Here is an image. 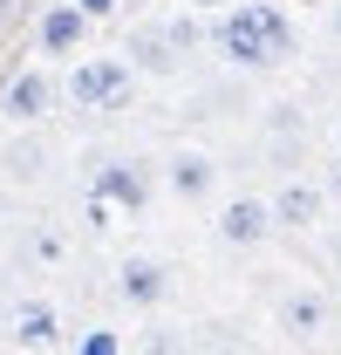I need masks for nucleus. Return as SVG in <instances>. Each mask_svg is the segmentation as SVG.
Wrapping results in <instances>:
<instances>
[{
    "instance_id": "obj_5",
    "label": "nucleus",
    "mask_w": 341,
    "mask_h": 355,
    "mask_svg": "<svg viewBox=\"0 0 341 355\" xmlns=\"http://www.w3.org/2000/svg\"><path fill=\"white\" fill-rule=\"evenodd\" d=\"M55 103H62V83H55V69H48V62L14 69V76H7V89H0V116H7L14 130L48 123V116H55Z\"/></svg>"
},
{
    "instance_id": "obj_19",
    "label": "nucleus",
    "mask_w": 341,
    "mask_h": 355,
    "mask_svg": "<svg viewBox=\"0 0 341 355\" xmlns=\"http://www.w3.org/2000/svg\"><path fill=\"white\" fill-rule=\"evenodd\" d=\"M0 21H7V0H0Z\"/></svg>"
},
{
    "instance_id": "obj_9",
    "label": "nucleus",
    "mask_w": 341,
    "mask_h": 355,
    "mask_svg": "<svg viewBox=\"0 0 341 355\" xmlns=\"http://www.w3.org/2000/svg\"><path fill=\"white\" fill-rule=\"evenodd\" d=\"M7 335H14V349H28V355L62 349V308H55V301H35V294H21V301L7 308Z\"/></svg>"
},
{
    "instance_id": "obj_18",
    "label": "nucleus",
    "mask_w": 341,
    "mask_h": 355,
    "mask_svg": "<svg viewBox=\"0 0 341 355\" xmlns=\"http://www.w3.org/2000/svg\"><path fill=\"white\" fill-rule=\"evenodd\" d=\"M335 35H341V0H335Z\"/></svg>"
},
{
    "instance_id": "obj_3",
    "label": "nucleus",
    "mask_w": 341,
    "mask_h": 355,
    "mask_svg": "<svg viewBox=\"0 0 341 355\" xmlns=\"http://www.w3.org/2000/svg\"><path fill=\"white\" fill-rule=\"evenodd\" d=\"M157 184H164V157H143V150H116V157H103L96 178H89V205L96 212H150V198H157Z\"/></svg>"
},
{
    "instance_id": "obj_14",
    "label": "nucleus",
    "mask_w": 341,
    "mask_h": 355,
    "mask_svg": "<svg viewBox=\"0 0 341 355\" xmlns=\"http://www.w3.org/2000/svg\"><path fill=\"white\" fill-rule=\"evenodd\" d=\"M76 7H82L89 21H96V28H103V21H110V14H116V7H123V0H76Z\"/></svg>"
},
{
    "instance_id": "obj_6",
    "label": "nucleus",
    "mask_w": 341,
    "mask_h": 355,
    "mask_svg": "<svg viewBox=\"0 0 341 355\" xmlns=\"http://www.w3.org/2000/svg\"><path fill=\"white\" fill-rule=\"evenodd\" d=\"M164 191L177 205H212L218 198V157L212 150H198V144H177L164 157Z\"/></svg>"
},
{
    "instance_id": "obj_1",
    "label": "nucleus",
    "mask_w": 341,
    "mask_h": 355,
    "mask_svg": "<svg viewBox=\"0 0 341 355\" xmlns=\"http://www.w3.org/2000/svg\"><path fill=\"white\" fill-rule=\"evenodd\" d=\"M212 48L225 69H246V76H266V69H287L300 55V28L280 0H232L212 28Z\"/></svg>"
},
{
    "instance_id": "obj_15",
    "label": "nucleus",
    "mask_w": 341,
    "mask_h": 355,
    "mask_svg": "<svg viewBox=\"0 0 341 355\" xmlns=\"http://www.w3.org/2000/svg\"><path fill=\"white\" fill-rule=\"evenodd\" d=\"M321 191H328V205H341V157L328 164V184H321Z\"/></svg>"
},
{
    "instance_id": "obj_10",
    "label": "nucleus",
    "mask_w": 341,
    "mask_h": 355,
    "mask_svg": "<svg viewBox=\"0 0 341 355\" xmlns=\"http://www.w3.org/2000/svg\"><path fill=\"white\" fill-rule=\"evenodd\" d=\"M321 219H328V191H321L314 178H287V184L273 191V225H280V232H314Z\"/></svg>"
},
{
    "instance_id": "obj_11",
    "label": "nucleus",
    "mask_w": 341,
    "mask_h": 355,
    "mask_svg": "<svg viewBox=\"0 0 341 355\" xmlns=\"http://www.w3.org/2000/svg\"><path fill=\"white\" fill-rule=\"evenodd\" d=\"M273 328H280L287 342H314V335H328V294H321V287H287L280 308H273Z\"/></svg>"
},
{
    "instance_id": "obj_13",
    "label": "nucleus",
    "mask_w": 341,
    "mask_h": 355,
    "mask_svg": "<svg viewBox=\"0 0 341 355\" xmlns=\"http://www.w3.org/2000/svg\"><path fill=\"white\" fill-rule=\"evenodd\" d=\"M143 355H184V342H177L170 328H150V342H143Z\"/></svg>"
},
{
    "instance_id": "obj_16",
    "label": "nucleus",
    "mask_w": 341,
    "mask_h": 355,
    "mask_svg": "<svg viewBox=\"0 0 341 355\" xmlns=\"http://www.w3.org/2000/svg\"><path fill=\"white\" fill-rule=\"evenodd\" d=\"M184 7H191V14H225L232 0H184Z\"/></svg>"
},
{
    "instance_id": "obj_4",
    "label": "nucleus",
    "mask_w": 341,
    "mask_h": 355,
    "mask_svg": "<svg viewBox=\"0 0 341 355\" xmlns=\"http://www.w3.org/2000/svg\"><path fill=\"white\" fill-rule=\"evenodd\" d=\"M89 35H96V21L76 0H42V14H35V62H76V55H89Z\"/></svg>"
},
{
    "instance_id": "obj_2",
    "label": "nucleus",
    "mask_w": 341,
    "mask_h": 355,
    "mask_svg": "<svg viewBox=\"0 0 341 355\" xmlns=\"http://www.w3.org/2000/svg\"><path fill=\"white\" fill-rule=\"evenodd\" d=\"M137 62L130 55H76L69 62V76H62V103L69 110H89V116H110V110H123L130 96H137Z\"/></svg>"
},
{
    "instance_id": "obj_12",
    "label": "nucleus",
    "mask_w": 341,
    "mask_h": 355,
    "mask_svg": "<svg viewBox=\"0 0 341 355\" xmlns=\"http://www.w3.org/2000/svg\"><path fill=\"white\" fill-rule=\"evenodd\" d=\"M76 355H123V335L116 328H82L76 335Z\"/></svg>"
},
{
    "instance_id": "obj_8",
    "label": "nucleus",
    "mask_w": 341,
    "mask_h": 355,
    "mask_svg": "<svg viewBox=\"0 0 341 355\" xmlns=\"http://www.w3.org/2000/svg\"><path fill=\"white\" fill-rule=\"evenodd\" d=\"M116 301H123L130 314H157L170 301V260H157V253H130V260L116 266Z\"/></svg>"
},
{
    "instance_id": "obj_17",
    "label": "nucleus",
    "mask_w": 341,
    "mask_h": 355,
    "mask_svg": "<svg viewBox=\"0 0 341 355\" xmlns=\"http://www.w3.org/2000/svg\"><path fill=\"white\" fill-rule=\"evenodd\" d=\"M335 157H341V116H335Z\"/></svg>"
},
{
    "instance_id": "obj_7",
    "label": "nucleus",
    "mask_w": 341,
    "mask_h": 355,
    "mask_svg": "<svg viewBox=\"0 0 341 355\" xmlns=\"http://www.w3.org/2000/svg\"><path fill=\"white\" fill-rule=\"evenodd\" d=\"M212 232H218V246H239V253L266 246V239L280 232V225H273V198H259V191L225 198V205H218V219H212Z\"/></svg>"
}]
</instances>
